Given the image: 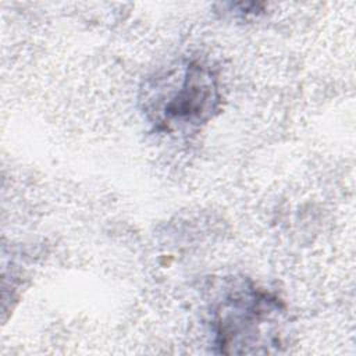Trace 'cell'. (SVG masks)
Wrapping results in <instances>:
<instances>
[{"mask_svg": "<svg viewBox=\"0 0 356 356\" xmlns=\"http://www.w3.org/2000/svg\"><path fill=\"white\" fill-rule=\"evenodd\" d=\"M278 313V303L260 292L229 298L217 318L220 352L235 355L278 352L282 346Z\"/></svg>", "mask_w": 356, "mask_h": 356, "instance_id": "6da1fadb", "label": "cell"}, {"mask_svg": "<svg viewBox=\"0 0 356 356\" xmlns=\"http://www.w3.org/2000/svg\"><path fill=\"white\" fill-rule=\"evenodd\" d=\"M184 78L178 92L165 104L164 114L168 122L197 124L210 115L218 100L216 81L199 64L188 67Z\"/></svg>", "mask_w": 356, "mask_h": 356, "instance_id": "7a4b0ae2", "label": "cell"}]
</instances>
